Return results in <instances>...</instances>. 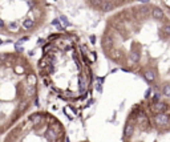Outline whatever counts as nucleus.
<instances>
[{
    "mask_svg": "<svg viewBox=\"0 0 170 142\" xmlns=\"http://www.w3.org/2000/svg\"><path fill=\"white\" fill-rule=\"evenodd\" d=\"M130 60H132L133 62H138L140 61V53L135 51H133L132 53H130Z\"/></svg>",
    "mask_w": 170,
    "mask_h": 142,
    "instance_id": "10",
    "label": "nucleus"
},
{
    "mask_svg": "<svg viewBox=\"0 0 170 142\" xmlns=\"http://www.w3.org/2000/svg\"><path fill=\"white\" fill-rule=\"evenodd\" d=\"M162 94L165 97H170V82L162 85Z\"/></svg>",
    "mask_w": 170,
    "mask_h": 142,
    "instance_id": "9",
    "label": "nucleus"
},
{
    "mask_svg": "<svg viewBox=\"0 0 170 142\" xmlns=\"http://www.w3.org/2000/svg\"><path fill=\"white\" fill-rule=\"evenodd\" d=\"M140 1H141V3H142V4H146V3H148V1H149V0H140Z\"/></svg>",
    "mask_w": 170,
    "mask_h": 142,
    "instance_id": "16",
    "label": "nucleus"
},
{
    "mask_svg": "<svg viewBox=\"0 0 170 142\" xmlns=\"http://www.w3.org/2000/svg\"><path fill=\"white\" fill-rule=\"evenodd\" d=\"M150 11H151V16H153V19H156V20L164 19V11H162L159 7H153Z\"/></svg>",
    "mask_w": 170,
    "mask_h": 142,
    "instance_id": "6",
    "label": "nucleus"
},
{
    "mask_svg": "<svg viewBox=\"0 0 170 142\" xmlns=\"http://www.w3.org/2000/svg\"><path fill=\"white\" fill-rule=\"evenodd\" d=\"M113 8H114L113 3H112V1H108V0H104V3L101 4V7H100V9L102 12H110Z\"/></svg>",
    "mask_w": 170,
    "mask_h": 142,
    "instance_id": "7",
    "label": "nucleus"
},
{
    "mask_svg": "<svg viewBox=\"0 0 170 142\" xmlns=\"http://www.w3.org/2000/svg\"><path fill=\"white\" fill-rule=\"evenodd\" d=\"M3 142H66L63 123L50 113L35 112L16 123Z\"/></svg>",
    "mask_w": 170,
    "mask_h": 142,
    "instance_id": "2",
    "label": "nucleus"
},
{
    "mask_svg": "<svg viewBox=\"0 0 170 142\" xmlns=\"http://www.w3.org/2000/svg\"><path fill=\"white\" fill-rule=\"evenodd\" d=\"M151 121H153V123L157 128H165V126H167L170 123V117L166 113H157V114L153 115Z\"/></svg>",
    "mask_w": 170,
    "mask_h": 142,
    "instance_id": "3",
    "label": "nucleus"
},
{
    "mask_svg": "<svg viewBox=\"0 0 170 142\" xmlns=\"http://www.w3.org/2000/svg\"><path fill=\"white\" fill-rule=\"evenodd\" d=\"M33 24H35V22L32 19H28V20H25V22L23 23V28L25 31H29V29H32L33 28Z\"/></svg>",
    "mask_w": 170,
    "mask_h": 142,
    "instance_id": "8",
    "label": "nucleus"
},
{
    "mask_svg": "<svg viewBox=\"0 0 170 142\" xmlns=\"http://www.w3.org/2000/svg\"><path fill=\"white\" fill-rule=\"evenodd\" d=\"M151 112H153V114H157V113H165V110H166V104L162 101H158L156 102V104H151L150 106Z\"/></svg>",
    "mask_w": 170,
    "mask_h": 142,
    "instance_id": "5",
    "label": "nucleus"
},
{
    "mask_svg": "<svg viewBox=\"0 0 170 142\" xmlns=\"http://www.w3.org/2000/svg\"><path fill=\"white\" fill-rule=\"evenodd\" d=\"M150 93H151V89H148V92L145 94V98H150Z\"/></svg>",
    "mask_w": 170,
    "mask_h": 142,
    "instance_id": "14",
    "label": "nucleus"
},
{
    "mask_svg": "<svg viewBox=\"0 0 170 142\" xmlns=\"http://www.w3.org/2000/svg\"><path fill=\"white\" fill-rule=\"evenodd\" d=\"M37 98V76L19 56L0 57V134L11 130Z\"/></svg>",
    "mask_w": 170,
    "mask_h": 142,
    "instance_id": "1",
    "label": "nucleus"
},
{
    "mask_svg": "<svg viewBox=\"0 0 170 142\" xmlns=\"http://www.w3.org/2000/svg\"><path fill=\"white\" fill-rule=\"evenodd\" d=\"M162 32H164L165 35L170 36V24H166V25H164V28H162Z\"/></svg>",
    "mask_w": 170,
    "mask_h": 142,
    "instance_id": "12",
    "label": "nucleus"
},
{
    "mask_svg": "<svg viewBox=\"0 0 170 142\" xmlns=\"http://www.w3.org/2000/svg\"><path fill=\"white\" fill-rule=\"evenodd\" d=\"M82 142H89V141H82Z\"/></svg>",
    "mask_w": 170,
    "mask_h": 142,
    "instance_id": "17",
    "label": "nucleus"
},
{
    "mask_svg": "<svg viewBox=\"0 0 170 142\" xmlns=\"http://www.w3.org/2000/svg\"><path fill=\"white\" fill-rule=\"evenodd\" d=\"M3 27H4V23H3V20L0 19V28H3Z\"/></svg>",
    "mask_w": 170,
    "mask_h": 142,
    "instance_id": "15",
    "label": "nucleus"
},
{
    "mask_svg": "<svg viewBox=\"0 0 170 142\" xmlns=\"http://www.w3.org/2000/svg\"><path fill=\"white\" fill-rule=\"evenodd\" d=\"M140 11L142 12V14H148V12L150 11V8H149L148 6H142V7H140Z\"/></svg>",
    "mask_w": 170,
    "mask_h": 142,
    "instance_id": "13",
    "label": "nucleus"
},
{
    "mask_svg": "<svg viewBox=\"0 0 170 142\" xmlns=\"http://www.w3.org/2000/svg\"><path fill=\"white\" fill-rule=\"evenodd\" d=\"M159 98H161V93H154L153 96H151V104H156V102H158L159 101Z\"/></svg>",
    "mask_w": 170,
    "mask_h": 142,
    "instance_id": "11",
    "label": "nucleus"
},
{
    "mask_svg": "<svg viewBox=\"0 0 170 142\" xmlns=\"http://www.w3.org/2000/svg\"><path fill=\"white\" fill-rule=\"evenodd\" d=\"M142 77L145 78L146 82L151 84V82H154V81H156L157 75H156V72H154L153 69H150V68H146V69L142 72Z\"/></svg>",
    "mask_w": 170,
    "mask_h": 142,
    "instance_id": "4",
    "label": "nucleus"
}]
</instances>
